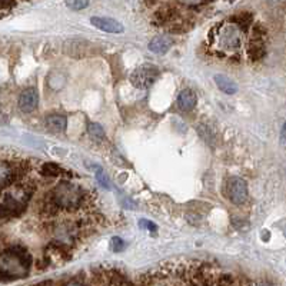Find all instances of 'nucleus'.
Wrapping results in <instances>:
<instances>
[{
    "label": "nucleus",
    "mask_w": 286,
    "mask_h": 286,
    "mask_svg": "<svg viewBox=\"0 0 286 286\" xmlns=\"http://www.w3.org/2000/svg\"><path fill=\"white\" fill-rule=\"evenodd\" d=\"M32 268V256L23 248H10L0 253V280L26 278Z\"/></svg>",
    "instance_id": "obj_1"
},
{
    "label": "nucleus",
    "mask_w": 286,
    "mask_h": 286,
    "mask_svg": "<svg viewBox=\"0 0 286 286\" xmlns=\"http://www.w3.org/2000/svg\"><path fill=\"white\" fill-rule=\"evenodd\" d=\"M52 205L59 209H76L83 202V190L82 187L73 185L70 182H62L52 192Z\"/></svg>",
    "instance_id": "obj_2"
},
{
    "label": "nucleus",
    "mask_w": 286,
    "mask_h": 286,
    "mask_svg": "<svg viewBox=\"0 0 286 286\" xmlns=\"http://www.w3.org/2000/svg\"><path fill=\"white\" fill-rule=\"evenodd\" d=\"M157 78H159V69L156 66L145 63L139 67H136L135 72L130 76V82L137 89H148L156 82Z\"/></svg>",
    "instance_id": "obj_3"
},
{
    "label": "nucleus",
    "mask_w": 286,
    "mask_h": 286,
    "mask_svg": "<svg viewBox=\"0 0 286 286\" xmlns=\"http://www.w3.org/2000/svg\"><path fill=\"white\" fill-rule=\"evenodd\" d=\"M242 30L236 28L233 23L223 26V29L219 30V44L223 50L233 52L242 46Z\"/></svg>",
    "instance_id": "obj_4"
},
{
    "label": "nucleus",
    "mask_w": 286,
    "mask_h": 286,
    "mask_svg": "<svg viewBox=\"0 0 286 286\" xmlns=\"http://www.w3.org/2000/svg\"><path fill=\"white\" fill-rule=\"evenodd\" d=\"M229 199L235 205H242L248 199V185L241 178H232L228 182Z\"/></svg>",
    "instance_id": "obj_5"
},
{
    "label": "nucleus",
    "mask_w": 286,
    "mask_h": 286,
    "mask_svg": "<svg viewBox=\"0 0 286 286\" xmlns=\"http://www.w3.org/2000/svg\"><path fill=\"white\" fill-rule=\"evenodd\" d=\"M90 23H92L94 28L100 29L106 33H113V35H119V33H123V25L121 21L114 20L112 17H102V16H93L90 19Z\"/></svg>",
    "instance_id": "obj_6"
},
{
    "label": "nucleus",
    "mask_w": 286,
    "mask_h": 286,
    "mask_svg": "<svg viewBox=\"0 0 286 286\" xmlns=\"http://www.w3.org/2000/svg\"><path fill=\"white\" fill-rule=\"evenodd\" d=\"M39 105V93L35 87H29L23 90L19 98V107L25 113H32Z\"/></svg>",
    "instance_id": "obj_7"
},
{
    "label": "nucleus",
    "mask_w": 286,
    "mask_h": 286,
    "mask_svg": "<svg viewBox=\"0 0 286 286\" xmlns=\"http://www.w3.org/2000/svg\"><path fill=\"white\" fill-rule=\"evenodd\" d=\"M196 102H198V98H196V93L193 92L192 89H185L178 96V106L185 112L192 110L193 107L196 106Z\"/></svg>",
    "instance_id": "obj_8"
},
{
    "label": "nucleus",
    "mask_w": 286,
    "mask_h": 286,
    "mask_svg": "<svg viewBox=\"0 0 286 286\" xmlns=\"http://www.w3.org/2000/svg\"><path fill=\"white\" fill-rule=\"evenodd\" d=\"M172 46V40L168 37V36H156L153 37L149 43V50L155 52V53H160L163 55L168 50L171 49Z\"/></svg>",
    "instance_id": "obj_9"
},
{
    "label": "nucleus",
    "mask_w": 286,
    "mask_h": 286,
    "mask_svg": "<svg viewBox=\"0 0 286 286\" xmlns=\"http://www.w3.org/2000/svg\"><path fill=\"white\" fill-rule=\"evenodd\" d=\"M214 83L216 86L221 89L222 92L226 93V94H235L237 92V85L232 79H229L225 75H216L214 76Z\"/></svg>",
    "instance_id": "obj_10"
},
{
    "label": "nucleus",
    "mask_w": 286,
    "mask_h": 286,
    "mask_svg": "<svg viewBox=\"0 0 286 286\" xmlns=\"http://www.w3.org/2000/svg\"><path fill=\"white\" fill-rule=\"evenodd\" d=\"M265 53H266V49H265L264 40H252L250 39V43L248 44V56L250 60L257 62L265 56Z\"/></svg>",
    "instance_id": "obj_11"
},
{
    "label": "nucleus",
    "mask_w": 286,
    "mask_h": 286,
    "mask_svg": "<svg viewBox=\"0 0 286 286\" xmlns=\"http://www.w3.org/2000/svg\"><path fill=\"white\" fill-rule=\"evenodd\" d=\"M66 117L63 114H50L46 117V126L53 132H63L66 129Z\"/></svg>",
    "instance_id": "obj_12"
},
{
    "label": "nucleus",
    "mask_w": 286,
    "mask_h": 286,
    "mask_svg": "<svg viewBox=\"0 0 286 286\" xmlns=\"http://www.w3.org/2000/svg\"><path fill=\"white\" fill-rule=\"evenodd\" d=\"M40 172H42V175H44V176H49V178H57L59 175H62V169H60L59 166H56V164H53V163L44 164Z\"/></svg>",
    "instance_id": "obj_13"
},
{
    "label": "nucleus",
    "mask_w": 286,
    "mask_h": 286,
    "mask_svg": "<svg viewBox=\"0 0 286 286\" xmlns=\"http://www.w3.org/2000/svg\"><path fill=\"white\" fill-rule=\"evenodd\" d=\"M89 133L94 136V137H98V139H102L105 136V130H103V128L100 126L99 123H90L89 125Z\"/></svg>",
    "instance_id": "obj_14"
},
{
    "label": "nucleus",
    "mask_w": 286,
    "mask_h": 286,
    "mask_svg": "<svg viewBox=\"0 0 286 286\" xmlns=\"http://www.w3.org/2000/svg\"><path fill=\"white\" fill-rule=\"evenodd\" d=\"M110 248H112V250H114V252H121V250L125 249V242L122 241L121 237H112V241H110Z\"/></svg>",
    "instance_id": "obj_15"
},
{
    "label": "nucleus",
    "mask_w": 286,
    "mask_h": 286,
    "mask_svg": "<svg viewBox=\"0 0 286 286\" xmlns=\"http://www.w3.org/2000/svg\"><path fill=\"white\" fill-rule=\"evenodd\" d=\"M66 6L70 7L73 10H82V9L89 6V2H67Z\"/></svg>",
    "instance_id": "obj_16"
},
{
    "label": "nucleus",
    "mask_w": 286,
    "mask_h": 286,
    "mask_svg": "<svg viewBox=\"0 0 286 286\" xmlns=\"http://www.w3.org/2000/svg\"><path fill=\"white\" fill-rule=\"evenodd\" d=\"M96 178H98V180L100 182V185L105 186L106 189H109V187H110V185H109V180H107L106 176L103 175V172H102V171L96 172Z\"/></svg>",
    "instance_id": "obj_17"
},
{
    "label": "nucleus",
    "mask_w": 286,
    "mask_h": 286,
    "mask_svg": "<svg viewBox=\"0 0 286 286\" xmlns=\"http://www.w3.org/2000/svg\"><path fill=\"white\" fill-rule=\"evenodd\" d=\"M139 225H140L143 229H148V230H156L157 229V226L153 222L146 221V219H140V221H139Z\"/></svg>",
    "instance_id": "obj_18"
},
{
    "label": "nucleus",
    "mask_w": 286,
    "mask_h": 286,
    "mask_svg": "<svg viewBox=\"0 0 286 286\" xmlns=\"http://www.w3.org/2000/svg\"><path fill=\"white\" fill-rule=\"evenodd\" d=\"M62 286H86L85 282L83 280H80V279H70L69 282H66V283H63Z\"/></svg>",
    "instance_id": "obj_19"
},
{
    "label": "nucleus",
    "mask_w": 286,
    "mask_h": 286,
    "mask_svg": "<svg viewBox=\"0 0 286 286\" xmlns=\"http://www.w3.org/2000/svg\"><path fill=\"white\" fill-rule=\"evenodd\" d=\"M35 286H55V283L52 280H44V282H40V283H37Z\"/></svg>",
    "instance_id": "obj_20"
}]
</instances>
